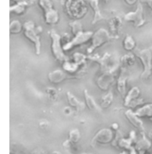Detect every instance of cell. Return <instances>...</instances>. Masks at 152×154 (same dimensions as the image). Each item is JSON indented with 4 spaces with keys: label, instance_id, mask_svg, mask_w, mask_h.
Listing matches in <instances>:
<instances>
[{
    "label": "cell",
    "instance_id": "obj_1",
    "mask_svg": "<svg viewBox=\"0 0 152 154\" xmlns=\"http://www.w3.org/2000/svg\"><path fill=\"white\" fill-rule=\"evenodd\" d=\"M23 28L26 38L35 44L36 54L39 55L41 53V44L38 34L42 32V27L41 26L35 27L33 22L28 21L23 25Z\"/></svg>",
    "mask_w": 152,
    "mask_h": 154
},
{
    "label": "cell",
    "instance_id": "obj_2",
    "mask_svg": "<svg viewBox=\"0 0 152 154\" xmlns=\"http://www.w3.org/2000/svg\"><path fill=\"white\" fill-rule=\"evenodd\" d=\"M136 56L141 61L143 66V72L141 75L143 80L148 79L150 77L152 72V52L150 49L134 50Z\"/></svg>",
    "mask_w": 152,
    "mask_h": 154
},
{
    "label": "cell",
    "instance_id": "obj_3",
    "mask_svg": "<svg viewBox=\"0 0 152 154\" xmlns=\"http://www.w3.org/2000/svg\"><path fill=\"white\" fill-rule=\"evenodd\" d=\"M50 36L51 39V51L53 56L60 62L68 61V57L63 52L60 35L55 30H51L50 32Z\"/></svg>",
    "mask_w": 152,
    "mask_h": 154
},
{
    "label": "cell",
    "instance_id": "obj_4",
    "mask_svg": "<svg viewBox=\"0 0 152 154\" xmlns=\"http://www.w3.org/2000/svg\"><path fill=\"white\" fill-rule=\"evenodd\" d=\"M115 38L112 35H110L106 30L103 28L99 29L92 36V44L87 50V53H92L97 48L101 47L106 43L109 42Z\"/></svg>",
    "mask_w": 152,
    "mask_h": 154
},
{
    "label": "cell",
    "instance_id": "obj_5",
    "mask_svg": "<svg viewBox=\"0 0 152 154\" xmlns=\"http://www.w3.org/2000/svg\"><path fill=\"white\" fill-rule=\"evenodd\" d=\"M39 5L44 11L45 21L47 24L55 25L58 22V12L53 8L50 0H39Z\"/></svg>",
    "mask_w": 152,
    "mask_h": 154
},
{
    "label": "cell",
    "instance_id": "obj_6",
    "mask_svg": "<svg viewBox=\"0 0 152 154\" xmlns=\"http://www.w3.org/2000/svg\"><path fill=\"white\" fill-rule=\"evenodd\" d=\"M66 8L71 17L77 19L84 16L87 11L83 0H68L66 4Z\"/></svg>",
    "mask_w": 152,
    "mask_h": 154
},
{
    "label": "cell",
    "instance_id": "obj_7",
    "mask_svg": "<svg viewBox=\"0 0 152 154\" xmlns=\"http://www.w3.org/2000/svg\"><path fill=\"white\" fill-rule=\"evenodd\" d=\"M124 19L127 22L131 23L135 27L143 26L146 22V20L144 18L143 8L141 3H139L137 5L135 11L127 13L124 16Z\"/></svg>",
    "mask_w": 152,
    "mask_h": 154
},
{
    "label": "cell",
    "instance_id": "obj_8",
    "mask_svg": "<svg viewBox=\"0 0 152 154\" xmlns=\"http://www.w3.org/2000/svg\"><path fill=\"white\" fill-rule=\"evenodd\" d=\"M93 35L92 32H81L77 35L70 42H68L65 45L63 46L64 51H69L73 48L81 45L87 41H89Z\"/></svg>",
    "mask_w": 152,
    "mask_h": 154
},
{
    "label": "cell",
    "instance_id": "obj_9",
    "mask_svg": "<svg viewBox=\"0 0 152 154\" xmlns=\"http://www.w3.org/2000/svg\"><path fill=\"white\" fill-rule=\"evenodd\" d=\"M109 26L112 36L115 38H118L122 26V20L121 17L117 14L112 16V18L109 21Z\"/></svg>",
    "mask_w": 152,
    "mask_h": 154
},
{
    "label": "cell",
    "instance_id": "obj_10",
    "mask_svg": "<svg viewBox=\"0 0 152 154\" xmlns=\"http://www.w3.org/2000/svg\"><path fill=\"white\" fill-rule=\"evenodd\" d=\"M90 7L92 8L94 16L93 17V20L92 22V25H95L96 23L101 22L104 20V17L102 14L101 10L99 7V0H87Z\"/></svg>",
    "mask_w": 152,
    "mask_h": 154
},
{
    "label": "cell",
    "instance_id": "obj_11",
    "mask_svg": "<svg viewBox=\"0 0 152 154\" xmlns=\"http://www.w3.org/2000/svg\"><path fill=\"white\" fill-rule=\"evenodd\" d=\"M72 76H70L68 75L65 74L64 72H63L62 70H56L50 73L48 75V78L50 82L54 83H58L64 79L71 78Z\"/></svg>",
    "mask_w": 152,
    "mask_h": 154
},
{
    "label": "cell",
    "instance_id": "obj_12",
    "mask_svg": "<svg viewBox=\"0 0 152 154\" xmlns=\"http://www.w3.org/2000/svg\"><path fill=\"white\" fill-rule=\"evenodd\" d=\"M126 115L128 120L135 128L139 129L140 130L144 131L143 124L135 113H133L131 110H129L126 112Z\"/></svg>",
    "mask_w": 152,
    "mask_h": 154
},
{
    "label": "cell",
    "instance_id": "obj_13",
    "mask_svg": "<svg viewBox=\"0 0 152 154\" xmlns=\"http://www.w3.org/2000/svg\"><path fill=\"white\" fill-rule=\"evenodd\" d=\"M127 79L126 69L125 67H123L121 70L120 76L119 77L118 81V89L123 96H124L126 93V83Z\"/></svg>",
    "mask_w": 152,
    "mask_h": 154
},
{
    "label": "cell",
    "instance_id": "obj_14",
    "mask_svg": "<svg viewBox=\"0 0 152 154\" xmlns=\"http://www.w3.org/2000/svg\"><path fill=\"white\" fill-rule=\"evenodd\" d=\"M112 137V134L111 130L108 129H103L101 130L95 137V139L102 143L109 142Z\"/></svg>",
    "mask_w": 152,
    "mask_h": 154
},
{
    "label": "cell",
    "instance_id": "obj_15",
    "mask_svg": "<svg viewBox=\"0 0 152 154\" xmlns=\"http://www.w3.org/2000/svg\"><path fill=\"white\" fill-rule=\"evenodd\" d=\"M67 95L70 104L72 106L76 108L77 111H82L85 108V104L83 102L79 101L76 97L73 95L71 93L68 92Z\"/></svg>",
    "mask_w": 152,
    "mask_h": 154
},
{
    "label": "cell",
    "instance_id": "obj_16",
    "mask_svg": "<svg viewBox=\"0 0 152 154\" xmlns=\"http://www.w3.org/2000/svg\"><path fill=\"white\" fill-rule=\"evenodd\" d=\"M84 94L85 97V100L86 104L89 108L92 111H97V112H101V108L98 105V104L94 101L93 98L88 94L87 90L84 91Z\"/></svg>",
    "mask_w": 152,
    "mask_h": 154
},
{
    "label": "cell",
    "instance_id": "obj_17",
    "mask_svg": "<svg viewBox=\"0 0 152 154\" xmlns=\"http://www.w3.org/2000/svg\"><path fill=\"white\" fill-rule=\"evenodd\" d=\"M139 95H140L139 89L137 87L132 88L129 92V93L126 98L125 105L127 106H129V104L132 102V101L134 100L137 98H138Z\"/></svg>",
    "mask_w": 152,
    "mask_h": 154
},
{
    "label": "cell",
    "instance_id": "obj_18",
    "mask_svg": "<svg viewBox=\"0 0 152 154\" xmlns=\"http://www.w3.org/2000/svg\"><path fill=\"white\" fill-rule=\"evenodd\" d=\"M123 48L127 51H131L135 48V42L132 37L127 35L123 41Z\"/></svg>",
    "mask_w": 152,
    "mask_h": 154
},
{
    "label": "cell",
    "instance_id": "obj_19",
    "mask_svg": "<svg viewBox=\"0 0 152 154\" xmlns=\"http://www.w3.org/2000/svg\"><path fill=\"white\" fill-rule=\"evenodd\" d=\"M121 63L125 67L131 66L135 63V58L132 54L125 55L121 58Z\"/></svg>",
    "mask_w": 152,
    "mask_h": 154
},
{
    "label": "cell",
    "instance_id": "obj_20",
    "mask_svg": "<svg viewBox=\"0 0 152 154\" xmlns=\"http://www.w3.org/2000/svg\"><path fill=\"white\" fill-rule=\"evenodd\" d=\"M22 26L18 20H13L10 25V32L11 34H17L21 32Z\"/></svg>",
    "mask_w": 152,
    "mask_h": 154
},
{
    "label": "cell",
    "instance_id": "obj_21",
    "mask_svg": "<svg viewBox=\"0 0 152 154\" xmlns=\"http://www.w3.org/2000/svg\"><path fill=\"white\" fill-rule=\"evenodd\" d=\"M26 5L22 4H16V5L11 6L10 8V13H14L17 14H23L26 10Z\"/></svg>",
    "mask_w": 152,
    "mask_h": 154
},
{
    "label": "cell",
    "instance_id": "obj_22",
    "mask_svg": "<svg viewBox=\"0 0 152 154\" xmlns=\"http://www.w3.org/2000/svg\"><path fill=\"white\" fill-rule=\"evenodd\" d=\"M69 26H70V27H71V32L75 36L78 33L83 32L82 25H81V23L77 20H75L72 22H70L69 23Z\"/></svg>",
    "mask_w": 152,
    "mask_h": 154
},
{
    "label": "cell",
    "instance_id": "obj_23",
    "mask_svg": "<svg viewBox=\"0 0 152 154\" xmlns=\"http://www.w3.org/2000/svg\"><path fill=\"white\" fill-rule=\"evenodd\" d=\"M70 140L73 143H77L80 139V133L77 129H74L70 131L69 134Z\"/></svg>",
    "mask_w": 152,
    "mask_h": 154
},
{
    "label": "cell",
    "instance_id": "obj_24",
    "mask_svg": "<svg viewBox=\"0 0 152 154\" xmlns=\"http://www.w3.org/2000/svg\"><path fill=\"white\" fill-rule=\"evenodd\" d=\"M47 93L48 98L52 101H55L58 99V94L57 91L55 89L53 88H48L47 89Z\"/></svg>",
    "mask_w": 152,
    "mask_h": 154
},
{
    "label": "cell",
    "instance_id": "obj_25",
    "mask_svg": "<svg viewBox=\"0 0 152 154\" xmlns=\"http://www.w3.org/2000/svg\"><path fill=\"white\" fill-rule=\"evenodd\" d=\"M112 94L111 92H109L107 95H106L104 98H103L102 103V106L104 108L108 107L112 101Z\"/></svg>",
    "mask_w": 152,
    "mask_h": 154
},
{
    "label": "cell",
    "instance_id": "obj_26",
    "mask_svg": "<svg viewBox=\"0 0 152 154\" xmlns=\"http://www.w3.org/2000/svg\"><path fill=\"white\" fill-rule=\"evenodd\" d=\"M17 2V4H22L27 6L32 5L35 3V0H13Z\"/></svg>",
    "mask_w": 152,
    "mask_h": 154
},
{
    "label": "cell",
    "instance_id": "obj_27",
    "mask_svg": "<svg viewBox=\"0 0 152 154\" xmlns=\"http://www.w3.org/2000/svg\"><path fill=\"white\" fill-rule=\"evenodd\" d=\"M48 126H49V123L47 121H42V122H41L39 123L40 128L43 129L47 128Z\"/></svg>",
    "mask_w": 152,
    "mask_h": 154
},
{
    "label": "cell",
    "instance_id": "obj_28",
    "mask_svg": "<svg viewBox=\"0 0 152 154\" xmlns=\"http://www.w3.org/2000/svg\"><path fill=\"white\" fill-rule=\"evenodd\" d=\"M141 3L146 4L152 10V0H140Z\"/></svg>",
    "mask_w": 152,
    "mask_h": 154
},
{
    "label": "cell",
    "instance_id": "obj_29",
    "mask_svg": "<svg viewBox=\"0 0 152 154\" xmlns=\"http://www.w3.org/2000/svg\"><path fill=\"white\" fill-rule=\"evenodd\" d=\"M64 112L65 114L67 115H69L71 114V109L69 108V107H66L65 108L64 110Z\"/></svg>",
    "mask_w": 152,
    "mask_h": 154
},
{
    "label": "cell",
    "instance_id": "obj_30",
    "mask_svg": "<svg viewBox=\"0 0 152 154\" xmlns=\"http://www.w3.org/2000/svg\"><path fill=\"white\" fill-rule=\"evenodd\" d=\"M137 0H125V1L127 4L129 5L134 4L137 2Z\"/></svg>",
    "mask_w": 152,
    "mask_h": 154
},
{
    "label": "cell",
    "instance_id": "obj_31",
    "mask_svg": "<svg viewBox=\"0 0 152 154\" xmlns=\"http://www.w3.org/2000/svg\"><path fill=\"white\" fill-rule=\"evenodd\" d=\"M33 154H44V152L42 151H36L34 152Z\"/></svg>",
    "mask_w": 152,
    "mask_h": 154
},
{
    "label": "cell",
    "instance_id": "obj_32",
    "mask_svg": "<svg viewBox=\"0 0 152 154\" xmlns=\"http://www.w3.org/2000/svg\"><path fill=\"white\" fill-rule=\"evenodd\" d=\"M101 1H103V2H105V3H107V2H108L109 1V0H101Z\"/></svg>",
    "mask_w": 152,
    "mask_h": 154
},
{
    "label": "cell",
    "instance_id": "obj_33",
    "mask_svg": "<svg viewBox=\"0 0 152 154\" xmlns=\"http://www.w3.org/2000/svg\"><path fill=\"white\" fill-rule=\"evenodd\" d=\"M52 154H61L60 152H57V151H55V152H53V153Z\"/></svg>",
    "mask_w": 152,
    "mask_h": 154
},
{
    "label": "cell",
    "instance_id": "obj_34",
    "mask_svg": "<svg viewBox=\"0 0 152 154\" xmlns=\"http://www.w3.org/2000/svg\"></svg>",
    "mask_w": 152,
    "mask_h": 154
}]
</instances>
